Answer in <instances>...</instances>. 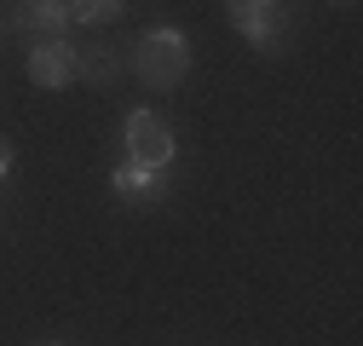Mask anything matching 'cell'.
Instances as JSON below:
<instances>
[{"label":"cell","mask_w":363,"mask_h":346,"mask_svg":"<svg viewBox=\"0 0 363 346\" xmlns=\"http://www.w3.org/2000/svg\"><path fill=\"white\" fill-rule=\"evenodd\" d=\"M75 69H81L86 81L110 86V81H116V52H110V47H86V52H75Z\"/></svg>","instance_id":"52a82bcc"},{"label":"cell","mask_w":363,"mask_h":346,"mask_svg":"<svg viewBox=\"0 0 363 346\" xmlns=\"http://www.w3.org/2000/svg\"><path fill=\"white\" fill-rule=\"evenodd\" d=\"M191 69V47H185V35L179 29H150L139 40V75L150 86H179Z\"/></svg>","instance_id":"6da1fadb"},{"label":"cell","mask_w":363,"mask_h":346,"mask_svg":"<svg viewBox=\"0 0 363 346\" xmlns=\"http://www.w3.org/2000/svg\"><path fill=\"white\" fill-rule=\"evenodd\" d=\"M6 167H12V145L0 139V179H6Z\"/></svg>","instance_id":"9c48e42d"},{"label":"cell","mask_w":363,"mask_h":346,"mask_svg":"<svg viewBox=\"0 0 363 346\" xmlns=\"http://www.w3.org/2000/svg\"><path fill=\"white\" fill-rule=\"evenodd\" d=\"M116 191H121V196H162V173L127 162V167H116Z\"/></svg>","instance_id":"8992f818"},{"label":"cell","mask_w":363,"mask_h":346,"mask_svg":"<svg viewBox=\"0 0 363 346\" xmlns=\"http://www.w3.org/2000/svg\"><path fill=\"white\" fill-rule=\"evenodd\" d=\"M69 18H81V23H110V18H121V0H75Z\"/></svg>","instance_id":"ba28073f"},{"label":"cell","mask_w":363,"mask_h":346,"mask_svg":"<svg viewBox=\"0 0 363 346\" xmlns=\"http://www.w3.org/2000/svg\"><path fill=\"white\" fill-rule=\"evenodd\" d=\"M225 6H231V23H237L242 35H254L259 52H277L283 40H289V35H283L289 23H283V12L271 6V0H225Z\"/></svg>","instance_id":"3957f363"},{"label":"cell","mask_w":363,"mask_h":346,"mask_svg":"<svg viewBox=\"0 0 363 346\" xmlns=\"http://www.w3.org/2000/svg\"><path fill=\"white\" fill-rule=\"evenodd\" d=\"M64 23H69V6L64 0H23L18 6V29H29V35H64Z\"/></svg>","instance_id":"5b68a950"},{"label":"cell","mask_w":363,"mask_h":346,"mask_svg":"<svg viewBox=\"0 0 363 346\" xmlns=\"http://www.w3.org/2000/svg\"><path fill=\"white\" fill-rule=\"evenodd\" d=\"M29 75H35L40 86H64V81L75 75V52L64 47V40H47V47L29 52Z\"/></svg>","instance_id":"277c9868"},{"label":"cell","mask_w":363,"mask_h":346,"mask_svg":"<svg viewBox=\"0 0 363 346\" xmlns=\"http://www.w3.org/2000/svg\"><path fill=\"white\" fill-rule=\"evenodd\" d=\"M47 346H58V340H47Z\"/></svg>","instance_id":"30bf717a"},{"label":"cell","mask_w":363,"mask_h":346,"mask_svg":"<svg viewBox=\"0 0 363 346\" xmlns=\"http://www.w3.org/2000/svg\"><path fill=\"white\" fill-rule=\"evenodd\" d=\"M127 156L139 162V167H167V162H173L167 121L150 116V110H133V116H127Z\"/></svg>","instance_id":"7a4b0ae2"}]
</instances>
